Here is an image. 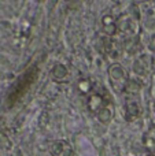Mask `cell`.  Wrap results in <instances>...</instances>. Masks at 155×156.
<instances>
[{
    "instance_id": "obj_1",
    "label": "cell",
    "mask_w": 155,
    "mask_h": 156,
    "mask_svg": "<svg viewBox=\"0 0 155 156\" xmlns=\"http://www.w3.org/2000/svg\"><path fill=\"white\" fill-rule=\"evenodd\" d=\"M109 80L110 85L114 89L115 93H125L126 86H128L131 78H129L126 70L120 63H113L109 67Z\"/></svg>"
},
{
    "instance_id": "obj_2",
    "label": "cell",
    "mask_w": 155,
    "mask_h": 156,
    "mask_svg": "<svg viewBox=\"0 0 155 156\" xmlns=\"http://www.w3.org/2000/svg\"><path fill=\"white\" fill-rule=\"evenodd\" d=\"M118 25V34L125 40H131L132 37L137 36L139 33V23L136 19H133L129 15H124L120 21H117Z\"/></svg>"
},
{
    "instance_id": "obj_3",
    "label": "cell",
    "mask_w": 155,
    "mask_h": 156,
    "mask_svg": "<svg viewBox=\"0 0 155 156\" xmlns=\"http://www.w3.org/2000/svg\"><path fill=\"white\" fill-rule=\"evenodd\" d=\"M125 110H126V121H135L139 118L142 114V105H140V100L137 94H128L125 103Z\"/></svg>"
},
{
    "instance_id": "obj_4",
    "label": "cell",
    "mask_w": 155,
    "mask_h": 156,
    "mask_svg": "<svg viewBox=\"0 0 155 156\" xmlns=\"http://www.w3.org/2000/svg\"><path fill=\"white\" fill-rule=\"evenodd\" d=\"M154 69V58L151 55H142L139 59H136L133 65V71L137 76H147Z\"/></svg>"
},
{
    "instance_id": "obj_5",
    "label": "cell",
    "mask_w": 155,
    "mask_h": 156,
    "mask_svg": "<svg viewBox=\"0 0 155 156\" xmlns=\"http://www.w3.org/2000/svg\"><path fill=\"white\" fill-rule=\"evenodd\" d=\"M49 152L52 156H73V148L65 140H56L51 144Z\"/></svg>"
},
{
    "instance_id": "obj_6",
    "label": "cell",
    "mask_w": 155,
    "mask_h": 156,
    "mask_svg": "<svg viewBox=\"0 0 155 156\" xmlns=\"http://www.w3.org/2000/svg\"><path fill=\"white\" fill-rule=\"evenodd\" d=\"M100 26H102V32L109 37L118 34V25H117V19L113 15H104L100 21Z\"/></svg>"
},
{
    "instance_id": "obj_7",
    "label": "cell",
    "mask_w": 155,
    "mask_h": 156,
    "mask_svg": "<svg viewBox=\"0 0 155 156\" xmlns=\"http://www.w3.org/2000/svg\"><path fill=\"white\" fill-rule=\"evenodd\" d=\"M107 103H109V100L104 99V97L99 93H91L89 97H88V108H89V111L93 114H96L102 107H104Z\"/></svg>"
},
{
    "instance_id": "obj_8",
    "label": "cell",
    "mask_w": 155,
    "mask_h": 156,
    "mask_svg": "<svg viewBox=\"0 0 155 156\" xmlns=\"http://www.w3.org/2000/svg\"><path fill=\"white\" fill-rule=\"evenodd\" d=\"M120 51L121 48L117 41L111 40V38H106V41H104V52H106L107 56L111 58V59H117L120 56Z\"/></svg>"
},
{
    "instance_id": "obj_9",
    "label": "cell",
    "mask_w": 155,
    "mask_h": 156,
    "mask_svg": "<svg viewBox=\"0 0 155 156\" xmlns=\"http://www.w3.org/2000/svg\"><path fill=\"white\" fill-rule=\"evenodd\" d=\"M95 115H96V118L102 122V123H109V122H111L113 115H114V110H113L111 103L109 101L104 107H102L100 110L95 114Z\"/></svg>"
},
{
    "instance_id": "obj_10",
    "label": "cell",
    "mask_w": 155,
    "mask_h": 156,
    "mask_svg": "<svg viewBox=\"0 0 155 156\" xmlns=\"http://www.w3.org/2000/svg\"><path fill=\"white\" fill-rule=\"evenodd\" d=\"M69 76V70L66 66L63 65H55L54 69L51 70V77L54 81H56V82H60V81H63L66 77Z\"/></svg>"
},
{
    "instance_id": "obj_11",
    "label": "cell",
    "mask_w": 155,
    "mask_h": 156,
    "mask_svg": "<svg viewBox=\"0 0 155 156\" xmlns=\"http://www.w3.org/2000/svg\"><path fill=\"white\" fill-rule=\"evenodd\" d=\"M103 156H120V151L117 147H111V148H106L103 151Z\"/></svg>"
},
{
    "instance_id": "obj_12",
    "label": "cell",
    "mask_w": 155,
    "mask_h": 156,
    "mask_svg": "<svg viewBox=\"0 0 155 156\" xmlns=\"http://www.w3.org/2000/svg\"><path fill=\"white\" fill-rule=\"evenodd\" d=\"M148 156H154V155H148Z\"/></svg>"
},
{
    "instance_id": "obj_13",
    "label": "cell",
    "mask_w": 155,
    "mask_h": 156,
    "mask_svg": "<svg viewBox=\"0 0 155 156\" xmlns=\"http://www.w3.org/2000/svg\"><path fill=\"white\" fill-rule=\"evenodd\" d=\"M154 73H155V71H154Z\"/></svg>"
}]
</instances>
